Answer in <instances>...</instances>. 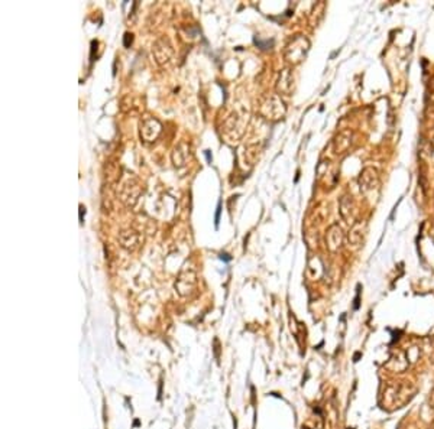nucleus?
Here are the masks:
<instances>
[{"mask_svg": "<svg viewBox=\"0 0 434 429\" xmlns=\"http://www.w3.org/2000/svg\"><path fill=\"white\" fill-rule=\"evenodd\" d=\"M376 184V172L370 168H366L365 171L361 173V178H359V185H361V190L362 191H368V190H372L373 185Z\"/></svg>", "mask_w": 434, "mask_h": 429, "instance_id": "nucleus-1", "label": "nucleus"}, {"mask_svg": "<svg viewBox=\"0 0 434 429\" xmlns=\"http://www.w3.org/2000/svg\"><path fill=\"white\" fill-rule=\"evenodd\" d=\"M220 213H221V205H220V202H218V205H217V211H216V226H218V220H220Z\"/></svg>", "mask_w": 434, "mask_h": 429, "instance_id": "nucleus-2", "label": "nucleus"}, {"mask_svg": "<svg viewBox=\"0 0 434 429\" xmlns=\"http://www.w3.org/2000/svg\"><path fill=\"white\" fill-rule=\"evenodd\" d=\"M221 259H224V260H230V258H227V255H221Z\"/></svg>", "mask_w": 434, "mask_h": 429, "instance_id": "nucleus-3", "label": "nucleus"}]
</instances>
